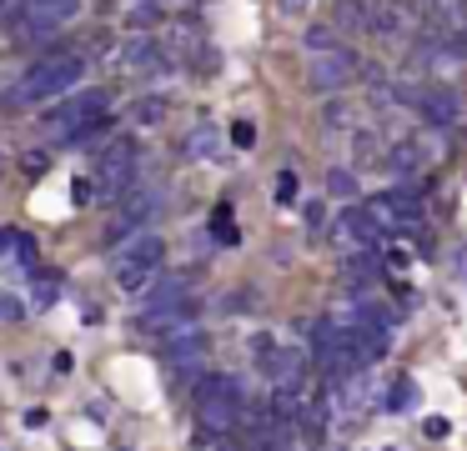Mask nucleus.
<instances>
[{"label": "nucleus", "instance_id": "nucleus-23", "mask_svg": "<svg viewBox=\"0 0 467 451\" xmlns=\"http://www.w3.org/2000/svg\"><path fill=\"white\" fill-rule=\"evenodd\" d=\"M296 190H302L296 186V170H282V176H276V206H292Z\"/></svg>", "mask_w": 467, "mask_h": 451}, {"label": "nucleus", "instance_id": "nucleus-26", "mask_svg": "<svg viewBox=\"0 0 467 451\" xmlns=\"http://www.w3.org/2000/svg\"><path fill=\"white\" fill-rule=\"evenodd\" d=\"M276 10H282V15H306L312 0H276Z\"/></svg>", "mask_w": 467, "mask_h": 451}, {"label": "nucleus", "instance_id": "nucleus-14", "mask_svg": "<svg viewBox=\"0 0 467 451\" xmlns=\"http://www.w3.org/2000/svg\"><path fill=\"white\" fill-rule=\"evenodd\" d=\"M186 156H192V160H216V156H222V136L212 130V120H202V126L186 136Z\"/></svg>", "mask_w": 467, "mask_h": 451}, {"label": "nucleus", "instance_id": "nucleus-18", "mask_svg": "<svg viewBox=\"0 0 467 451\" xmlns=\"http://www.w3.org/2000/svg\"><path fill=\"white\" fill-rule=\"evenodd\" d=\"M126 26H136V30H151V26H161V5H156V0H141L136 10H126Z\"/></svg>", "mask_w": 467, "mask_h": 451}, {"label": "nucleus", "instance_id": "nucleus-6", "mask_svg": "<svg viewBox=\"0 0 467 451\" xmlns=\"http://www.w3.org/2000/svg\"><path fill=\"white\" fill-rule=\"evenodd\" d=\"M352 80H357V60L347 56L342 46H337V50H317L312 66H306V86H312L317 96H342Z\"/></svg>", "mask_w": 467, "mask_h": 451}, {"label": "nucleus", "instance_id": "nucleus-8", "mask_svg": "<svg viewBox=\"0 0 467 451\" xmlns=\"http://www.w3.org/2000/svg\"><path fill=\"white\" fill-rule=\"evenodd\" d=\"M402 100L427 120V126H437V130H447V126L462 120V106H457L452 90H402Z\"/></svg>", "mask_w": 467, "mask_h": 451}, {"label": "nucleus", "instance_id": "nucleus-2", "mask_svg": "<svg viewBox=\"0 0 467 451\" xmlns=\"http://www.w3.org/2000/svg\"><path fill=\"white\" fill-rule=\"evenodd\" d=\"M136 160H141V150H136L131 136L111 140V146L101 150V156L91 160V186L81 180V190L76 196H96V200H111V196H126V190L136 186Z\"/></svg>", "mask_w": 467, "mask_h": 451}, {"label": "nucleus", "instance_id": "nucleus-27", "mask_svg": "<svg viewBox=\"0 0 467 451\" xmlns=\"http://www.w3.org/2000/svg\"><path fill=\"white\" fill-rule=\"evenodd\" d=\"M422 431H427V436H447V431H452V426H447L442 416H427V421H422Z\"/></svg>", "mask_w": 467, "mask_h": 451}, {"label": "nucleus", "instance_id": "nucleus-22", "mask_svg": "<svg viewBox=\"0 0 467 451\" xmlns=\"http://www.w3.org/2000/svg\"><path fill=\"white\" fill-rule=\"evenodd\" d=\"M412 401H417V386H412V381H397L392 396H387V411H407Z\"/></svg>", "mask_w": 467, "mask_h": 451}, {"label": "nucleus", "instance_id": "nucleus-25", "mask_svg": "<svg viewBox=\"0 0 467 451\" xmlns=\"http://www.w3.org/2000/svg\"><path fill=\"white\" fill-rule=\"evenodd\" d=\"M232 146H242V150L256 146V126H252V120H236V126H232Z\"/></svg>", "mask_w": 467, "mask_h": 451}, {"label": "nucleus", "instance_id": "nucleus-9", "mask_svg": "<svg viewBox=\"0 0 467 451\" xmlns=\"http://www.w3.org/2000/svg\"><path fill=\"white\" fill-rule=\"evenodd\" d=\"M332 236H337V246H357V241H362L367 251L382 246V226L372 220V210H367V206H347L342 216L332 220Z\"/></svg>", "mask_w": 467, "mask_h": 451}, {"label": "nucleus", "instance_id": "nucleus-20", "mask_svg": "<svg viewBox=\"0 0 467 451\" xmlns=\"http://www.w3.org/2000/svg\"><path fill=\"white\" fill-rule=\"evenodd\" d=\"M56 296H61V276H56V271H36V301L51 306Z\"/></svg>", "mask_w": 467, "mask_h": 451}, {"label": "nucleus", "instance_id": "nucleus-13", "mask_svg": "<svg viewBox=\"0 0 467 451\" xmlns=\"http://www.w3.org/2000/svg\"><path fill=\"white\" fill-rule=\"evenodd\" d=\"M367 26H372L382 40H397L407 30V15L392 5V0H372V5H367Z\"/></svg>", "mask_w": 467, "mask_h": 451}, {"label": "nucleus", "instance_id": "nucleus-16", "mask_svg": "<svg viewBox=\"0 0 467 451\" xmlns=\"http://www.w3.org/2000/svg\"><path fill=\"white\" fill-rule=\"evenodd\" d=\"M186 296H192V281H186V276H171L166 286H156V296L146 301V311H171L176 301H186Z\"/></svg>", "mask_w": 467, "mask_h": 451}, {"label": "nucleus", "instance_id": "nucleus-15", "mask_svg": "<svg viewBox=\"0 0 467 451\" xmlns=\"http://www.w3.org/2000/svg\"><path fill=\"white\" fill-rule=\"evenodd\" d=\"M166 116H171V100H166V96H136L131 100V120H136V126H161Z\"/></svg>", "mask_w": 467, "mask_h": 451}, {"label": "nucleus", "instance_id": "nucleus-19", "mask_svg": "<svg viewBox=\"0 0 467 451\" xmlns=\"http://www.w3.org/2000/svg\"><path fill=\"white\" fill-rule=\"evenodd\" d=\"M327 196L352 200L357 196V176H352V170H327Z\"/></svg>", "mask_w": 467, "mask_h": 451}, {"label": "nucleus", "instance_id": "nucleus-24", "mask_svg": "<svg viewBox=\"0 0 467 451\" xmlns=\"http://www.w3.org/2000/svg\"><path fill=\"white\" fill-rule=\"evenodd\" d=\"M302 220H306V231H322V226H327V200H306V206H302Z\"/></svg>", "mask_w": 467, "mask_h": 451}, {"label": "nucleus", "instance_id": "nucleus-3", "mask_svg": "<svg viewBox=\"0 0 467 451\" xmlns=\"http://www.w3.org/2000/svg\"><path fill=\"white\" fill-rule=\"evenodd\" d=\"M161 261H166V241L156 236V231L131 236L121 251H116V286L121 291H146L156 281V271H161Z\"/></svg>", "mask_w": 467, "mask_h": 451}, {"label": "nucleus", "instance_id": "nucleus-10", "mask_svg": "<svg viewBox=\"0 0 467 451\" xmlns=\"http://www.w3.org/2000/svg\"><path fill=\"white\" fill-rule=\"evenodd\" d=\"M367 210H372V220L387 236V231H397V226H412V220L422 216V200H412L407 190H387V196H377Z\"/></svg>", "mask_w": 467, "mask_h": 451}, {"label": "nucleus", "instance_id": "nucleus-11", "mask_svg": "<svg viewBox=\"0 0 467 451\" xmlns=\"http://www.w3.org/2000/svg\"><path fill=\"white\" fill-rule=\"evenodd\" d=\"M206 356V331L192 326V331H176V336H166V366L182 371V366H196V361Z\"/></svg>", "mask_w": 467, "mask_h": 451}, {"label": "nucleus", "instance_id": "nucleus-28", "mask_svg": "<svg viewBox=\"0 0 467 451\" xmlns=\"http://www.w3.org/2000/svg\"><path fill=\"white\" fill-rule=\"evenodd\" d=\"M0 316H11V321H21L26 311H21V301H11V296H0Z\"/></svg>", "mask_w": 467, "mask_h": 451}, {"label": "nucleus", "instance_id": "nucleus-1", "mask_svg": "<svg viewBox=\"0 0 467 451\" xmlns=\"http://www.w3.org/2000/svg\"><path fill=\"white\" fill-rule=\"evenodd\" d=\"M86 70H91L86 56H76V50H51V56L36 60L21 76V86L11 90V100L16 106H41V100H51V96H66L76 80H86Z\"/></svg>", "mask_w": 467, "mask_h": 451}, {"label": "nucleus", "instance_id": "nucleus-29", "mask_svg": "<svg viewBox=\"0 0 467 451\" xmlns=\"http://www.w3.org/2000/svg\"><path fill=\"white\" fill-rule=\"evenodd\" d=\"M26 170H31V176H41V170H46V156H41V150H31V156H26Z\"/></svg>", "mask_w": 467, "mask_h": 451}, {"label": "nucleus", "instance_id": "nucleus-5", "mask_svg": "<svg viewBox=\"0 0 467 451\" xmlns=\"http://www.w3.org/2000/svg\"><path fill=\"white\" fill-rule=\"evenodd\" d=\"M196 416L212 431H232L236 416H242V386H236L232 376L202 381V391H196Z\"/></svg>", "mask_w": 467, "mask_h": 451}, {"label": "nucleus", "instance_id": "nucleus-17", "mask_svg": "<svg viewBox=\"0 0 467 451\" xmlns=\"http://www.w3.org/2000/svg\"><path fill=\"white\" fill-rule=\"evenodd\" d=\"M352 120H357L352 100H342V96H337V100H327V110H322V126H327V130H347Z\"/></svg>", "mask_w": 467, "mask_h": 451}, {"label": "nucleus", "instance_id": "nucleus-21", "mask_svg": "<svg viewBox=\"0 0 467 451\" xmlns=\"http://www.w3.org/2000/svg\"><path fill=\"white\" fill-rule=\"evenodd\" d=\"M337 40H342V36H337L332 26H312V30H306V50H312V56H317V50H337Z\"/></svg>", "mask_w": 467, "mask_h": 451}, {"label": "nucleus", "instance_id": "nucleus-4", "mask_svg": "<svg viewBox=\"0 0 467 451\" xmlns=\"http://www.w3.org/2000/svg\"><path fill=\"white\" fill-rule=\"evenodd\" d=\"M101 110H111V90H76V96H66L61 106L46 110L41 130H46L51 140H71L76 130H81L86 120H96Z\"/></svg>", "mask_w": 467, "mask_h": 451}, {"label": "nucleus", "instance_id": "nucleus-7", "mask_svg": "<svg viewBox=\"0 0 467 451\" xmlns=\"http://www.w3.org/2000/svg\"><path fill=\"white\" fill-rule=\"evenodd\" d=\"M81 15V0H26V15H21V30L31 40L41 36H56V30L66 26V20Z\"/></svg>", "mask_w": 467, "mask_h": 451}, {"label": "nucleus", "instance_id": "nucleus-12", "mask_svg": "<svg viewBox=\"0 0 467 451\" xmlns=\"http://www.w3.org/2000/svg\"><path fill=\"white\" fill-rule=\"evenodd\" d=\"M0 261L5 266H16V271H36V241L26 236V231H0Z\"/></svg>", "mask_w": 467, "mask_h": 451}]
</instances>
